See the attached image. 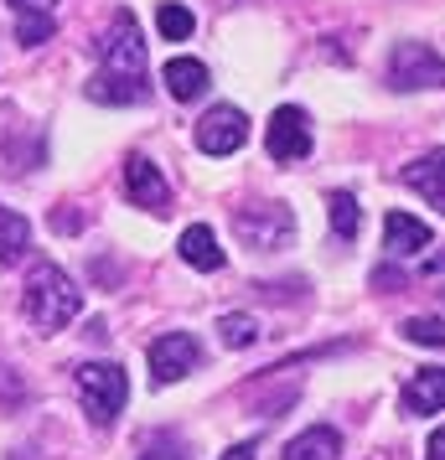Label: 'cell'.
<instances>
[{"label":"cell","instance_id":"1","mask_svg":"<svg viewBox=\"0 0 445 460\" xmlns=\"http://www.w3.org/2000/svg\"><path fill=\"white\" fill-rule=\"evenodd\" d=\"M99 73L88 78L93 104H140L146 99V42L135 11H114L109 31L99 37Z\"/></svg>","mask_w":445,"mask_h":460},{"label":"cell","instance_id":"2","mask_svg":"<svg viewBox=\"0 0 445 460\" xmlns=\"http://www.w3.org/2000/svg\"><path fill=\"white\" fill-rule=\"evenodd\" d=\"M22 311H26V321H31L37 332L52 336V332H63L67 321L84 311V290H78L52 259H42V264H31V274H26Z\"/></svg>","mask_w":445,"mask_h":460},{"label":"cell","instance_id":"3","mask_svg":"<svg viewBox=\"0 0 445 460\" xmlns=\"http://www.w3.org/2000/svg\"><path fill=\"white\" fill-rule=\"evenodd\" d=\"M73 388H78V403H84L88 424H114L120 409H125L129 398V377L120 362H84V367H73Z\"/></svg>","mask_w":445,"mask_h":460},{"label":"cell","instance_id":"4","mask_svg":"<svg viewBox=\"0 0 445 460\" xmlns=\"http://www.w3.org/2000/svg\"><path fill=\"white\" fill-rule=\"evenodd\" d=\"M234 228L238 238L259 253H275L285 249L290 238H296V212L285 208V202H254V208H238L234 212Z\"/></svg>","mask_w":445,"mask_h":460},{"label":"cell","instance_id":"5","mask_svg":"<svg viewBox=\"0 0 445 460\" xmlns=\"http://www.w3.org/2000/svg\"><path fill=\"white\" fill-rule=\"evenodd\" d=\"M388 88H399V93L445 88V58L424 42H399L388 52Z\"/></svg>","mask_w":445,"mask_h":460},{"label":"cell","instance_id":"6","mask_svg":"<svg viewBox=\"0 0 445 460\" xmlns=\"http://www.w3.org/2000/svg\"><path fill=\"white\" fill-rule=\"evenodd\" d=\"M264 150H270V161H306L311 155V119H306V109L285 104L270 114V129H264Z\"/></svg>","mask_w":445,"mask_h":460},{"label":"cell","instance_id":"7","mask_svg":"<svg viewBox=\"0 0 445 460\" xmlns=\"http://www.w3.org/2000/svg\"><path fill=\"white\" fill-rule=\"evenodd\" d=\"M146 357H150V383H161V388H166V383H182V377L202 362V347H197L187 332H166V336H156V341H150Z\"/></svg>","mask_w":445,"mask_h":460},{"label":"cell","instance_id":"8","mask_svg":"<svg viewBox=\"0 0 445 460\" xmlns=\"http://www.w3.org/2000/svg\"><path fill=\"white\" fill-rule=\"evenodd\" d=\"M244 140H249V119L234 104H218L197 119V150L202 155H234Z\"/></svg>","mask_w":445,"mask_h":460},{"label":"cell","instance_id":"9","mask_svg":"<svg viewBox=\"0 0 445 460\" xmlns=\"http://www.w3.org/2000/svg\"><path fill=\"white\" fill-rule=\"evenodd\" d=\"M125 197L135 202V208L166 212L171 187H166V176L156 171V161H146V155H129V161H125Z\"/></svg>","mask_w":445,"mask_h":460},{"label":"cell","instance_id":"10","mask_svg":"<svg viewBox=\"0 0 445 460\" xmlns=\"http://www.w3.org/2000/svg\"><path fill=\"white\" fill-rule=\"evenodd\" d=\"M430 243H435V228H430V223L409 217V212H388V217H383V249L394 253V259L424 253Z\"/></svg>","mask_w":445,"mask_h":460},{"label":"cell","instance_id":"11","mask_svg":"<svg viewBox=\"0 0 445 460\" xmlns=\"http://www.w3.org/2000/svg\"><path fill=\"white\" fill-rule=\"evenodd\" d=\"M404 187L420 191L430 208L445 212V146L441 150H424L420 161H409V166H404Z\"/></svg>","mask_w":445,"mask_h":460},{"label":"cell","instance_id":"12","mask_svg":"<svg viewBox=\"0 0 445 460\" xmlns=\"http://www.w3.org/2000/svg\"><path fill=\"white\" fill-rule=\"evenodd\" d=\"M445 409V367H424V373H414L409 383H404V414H441Z\"/></svg>","mask_w":445,"mask_h":460},{"label":"cell","instance_id":"13","mask_svg":"<svg viewBox=\"0 0 445 460\" xmlns=\"http://www.w3.org/2000/svg\"><path fill=\"white\" fill-rule=\"evenodd\" d=\"M161 84H166V93L176 104H191V99L208 93V67L197 63V58H171V63L161 67Z\"/></svg>","mask_w":445,"mask_h":460},{"label":"cell","instance_id":"14","mask_svg":"<svg viewBox=\"0 0 445 460\" xmlns=\"http://www.w3.org/2000/svg\"><path fill=\"white\" fill-rule=\"evenodd\" d=\"M337 456H342V435L332 424H311L306 435L285 445V460H337Z\"/></svg>","mask_w":445,"mask_h":460},{"label":"cell","instance_id":"15","mask_svg":"<svg viewBox=\"0 0 445 460\" xmlns=\"http://www.w3.org/2000/svg\"><path fill=\"white\" fill-rule=\"evenodd\" d=\"M182 259H187L191 270H202V274H212V270H223V249H218V238H212V228L208 223H191L187 233H182Z\"/></svg>","mask_w":445,"mask_h":460},{"label":"cell","instance_id":"16","mask_svg":"<svg viewBox=\"0 0 445 460\" xmlns=\"http://www.w3.org/2000/svg\"><path fill=\"white\" fill-rule=\"evenodd\" d=\"M31 243V223L16 208H0V264H16Z\"/></svg>","mask_w":445,"mask_h":460},{"label":"cell","instance_id":"17","mask_svg":"<svg viewBox=\"0 0 445 460\" xmlns=\"http://www.w3.org/2000/svg\"><path fill=\"white\" fill-rule=\"evenodd\" d=\"M326 217H332V233H337L342 243L358 238L362 212H358V197H352V191H332V197H326Z\"/></svg>","mask_w":445,"mask_h":460},{"label":"cell","instance_id":"18","mask_svg":"<svg viewBox=\"0 0 445 460\" xmlns=\"http://www.w3.org/2000/svg\"><path fill=\"white\" fill-rule=\"evenodd\" d=\"M191 26H197V16H191L187 5H176V0H166V5L156 11V31H161L166 42H187Z\"/></svg>","mask_w":445,"mask_h":460},{"label":"cell","instance_id":"19","mask_svg":"<svg viewBox=\"0 0 445 460\" xmlns=\"http://www.w3.org/2000/svg\"><path fill=\"white\" fill-rule=\"evenodd\" d=\"M399 332L414 347H445V315H409Z\"/></svg>","mask_w":445,"mask_h":460},{"label":"cell","instance_id":"20","mask_svg":"<svg viewBox=\"0 0 445 460\" xmlns=\"http://www.w3.org/2000/svg\"><path fill=\"white\" fill-rule=\"evenodd\" d=\"M218 336H223V347H254L259 341V321L254 315H244V311H234V315H223V321H218Z\"/></svg>","mask_w":445,"mask_h":460},{"label":"cell","instance_id":"21","mask_svg":"<svg viewBox=\"0 0 445 460\" xmlns=\"http://www.w3.org/2000/svg\"><path fill=\"white\" fill-rule=\"evenodd\" d=\"M16 37H22L26 47H37L52 37V16H22V26H16Z\"/></svg>","mask_w":445,"mask_h":460},{"label":"cell","instance_id":"22","mask_svg":"<svg viewBox=\"0 0 445 460\" xmlns=\"http://www.w3.org/2000/svg\"><path fill=\"white\" fill-rule=\"evenodd\" d=\"M140 460H191V456L182 450V445H150V450H146Z\"/></svg>","mask_w":445,"mask_h":460},{"label":"cell","instance_id":"23","mask_svg":"<svg viewBox=\"0 0 445 460\" xmlns=\"http://www.w3.org/2000/svg\"><path fill=\"white\" fill-rule=\"evenodd\" d=\"M11 5H16L22 16H52V5H58V0H11Z\"/></svg>","mask_w":445,"mask_h":460},{"label":"cell","instance_id":"24","mask_svg":"<svg viewBox=\"0 0 445 460\" xmlns=\"http://www.w3.org/2000/svg\"><path fill=\"white\" fill-rule=\"evenodd\" d=\"M424 460H445V429H435V435H430V445H424Z\"/></svg>","mask_w":445,"mask_h":460},{"label":"cell","instance_id":"25","mask_svg":"<svg viewBox=\"0 0 445 460\" xmlns=\"http://www.w3.org/2000/svg\"><path fill=\"white\" fill-rule=\"evenodd\" d=\"M52 228H58V233H78V212H58V217H52Z\"/></svg>","mask_w":445,"mask_h":460},{"label":"cell","instance_id":"26","mask_svg":"<svg viewBox=\"0 0 445 460\" xmlns=\"http://www.w3.org/2000/svg\"><path fill=\"white\" fill-rule=\"evenodd\" d=\"M223 460H254V445H234V450H228Z\"/></svg>","mask_w":445,"mask_h":460}]
</instances>
